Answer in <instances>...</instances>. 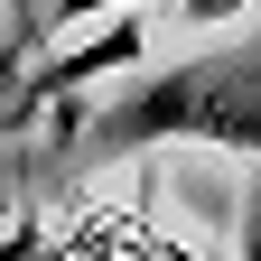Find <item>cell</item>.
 Masks as SVG:
<instances>
[{
  "mask_svg": "<svg viewBox=\"0 0 261 261\" xmlns=\"http://www.w3.org/2000/svg\"><path fill=\"white\" fill-rule=\"evenodd\" d=\"M149 140H205L261 159V47L177 56L93 121V149H149Z\"/></svg>",
  "mask_w": 261,
  "mask_h": 261,
  "instance_id": "6da1fadb",
  "label": "cell"
},
{
  "mask_svg": "<svg viewBox=\"0 0 261 261\" xmlns=\"http://www.w3.org/2000/svg\"><path fill=\"white\" fill-rule=\"evenodd\" d=\"M140 56H149V28H140V19H103L93 38L56 47L47 65H28V84H19V103H10V112H56V103H75V84L121 75V65H140Z\"/></svg>",
  "mask_w": 261,
  "mask_h": 261,
  "instance_id": "7a4b0ae2",
  "label": "cell"
},
{
  "mask_svg": "<svg viewBox=\"0 0 261 261\" xmlns=\"http://www.w3.org/2000/svg\"><path fill=\"white\" fill-rule=\"evenodd\" d=\"M140 0H56V10H38V28H84V19H130Z\"/></svg>",
  "mask_w": 261,
  "mask_h": 261,
  "instance_id": "3957f363",
  "label": "cell"
},
{
  "mask_svg": "<svg viewBox=\"0 0 261 261\" xmlns=\"http://www.w3.org/2000/svg\"><path fill=\"white\" fill-rule=\"evenodd\" d=\"M19 84H28V28H19V38H0V112L19 103Z\"/></svg>",
  "mask_w": 261,
  "mask_h": 261,
  "instance_id": "277c9868",
  "label": "cell"
},
{
  "mask_svg": "<svg viewBox=\"0 0 261 261\" xmlns=\"http://www.w3.org/2000/svg\"><path fill=\"white\" fill-rule=\"evenodd\" d=\"M233 10H252V0H177L187 28H215V19H233Z\"/></svg>",
  "mask_w": 261,
  "mask_h": 261,
  "instance_id": "5b68a950",
  "label": "cell"
},
{
  "mask_svg": "<svg viewBox=\"0 0 261 261\" xmlns=\"http://www.w3.org/2000/svg\"><path fill=\"white\" fill-rule=\"evenodd\" d=\"M243 261H261V196H252V215H243Z\"/></svg>",
  "mask_w": 261,
  "mask_h": 261,
  "instance_id": "8992f818",
  "label": "cell"
},
{
  "mask_svg": "<svg viewBox=\"0 0 261 261\" xmlns=\"http://www.w3.org/2000/svg\"><path fill=\"white\" fill-rule=\"evenodd\" d=\"M0 10H10V0H0Z\"/></svg>",
  "mask_w": 261,
  "mask_h": 261,
  "instance_id": "52a82bcc",
  "label": "cell"
}]
</instances>
